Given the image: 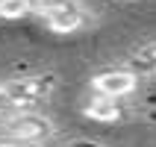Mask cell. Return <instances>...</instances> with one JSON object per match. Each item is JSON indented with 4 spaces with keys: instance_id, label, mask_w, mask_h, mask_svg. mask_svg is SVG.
<instances>
[{
    "instance_id": "cell-1",
    "label": "cell",
    "mask_w": 156,
    "mask_h": 147,
    "mask_svg": "<svg viewBox=\"0 0 156 147\" xmlns=\"http://www.w3.org/2000/svg\"><path fill=\"white\" fill-rule=\"evenodd\" d=\"M35 15L41 18V24L50 33H59V35H71L86 26V12L77 0H41Z\"/></svg>"
},
{
    "instance_id": "cell-2",
    "label": "cell",
    "mask_w": 156,
    "mask_h": 147,
    "mask_svg": "<svg viewBox=\"0 0 156 147\" xmlns=\"http://www.w3.org/2000/svg\"><path fill=\"white\" fill-rule=\"evenodd\" d=\"M3 88H6V94L15 100L18 109H27V106H33V103H38V100L53 94L56 77H53V74H30V77L9 79Z\"/></svg>"
},
{
    "instance_id": "cell-3",
    "label": "cell",
    "mask_w": 156,
    "mask_h": 147,
    "mask_svg": "<svg viewBox=\"0 0 156 147\" xmlns=\"http://www.w3.org/2000/svg\"><path fill=\"white\" fill-rule=\"evenodd\" d=\"M6 135L12 138H24V141H44L53 135V121L35 112H18L6 121Z\"/></svg>"
},
{
    "instance_id": "cell-4",
    "label": "cell",
    "mask_w": 156,
    "mask_h": 147,
    "mask_svg": "<svg viewBox=\"0 0 156 147\" xmlns=\"http://www.w3.org/2000/svg\"><path fill=\"white\" fill-rule=\"evenodd\" d=\"M139 88V77L136 71L127 68H109L91 77V91L94 94H106V97H127Z\"/></svg>"
},
{
    "instance_id": "cell-5",
    "label": "cell",
    "mask_w": 156,
    "mask_h": 147,
    "mask_svg": "<svg viewBox=\"0 0 156 147\" xmlns=\"http://www.w3.org/2000/svg\"><path fill=\"white\" fill-rule=\"evenodd\" d=\"M83 115L91 118V121H100V124H115L124 118V109L118 106V97H106V94H97L94 100H88L83 106Z\"/></svg>"
},
{
    "instance_id": "cell-6",
    "label": "cell",
    "mask_w": 156,
    "mask_h": 147,
    "mask_svg": "<svg viewBox=\"0 0 156 147\" xmlns=\"http://www.w3.org/2000/svg\"><path fill=\"white\" fill-rule=\"evenodd\" d=\"M41 0H0V18L3 21H21V18L33 15Z\"/></svg>"
},
{
    "instance_id": "cell-7",
    "label": "cell",
    "mask_w": 156,
    "mask_h": 147,
    "mask_svg": "<svg viewBox=\"0 0 156 147\" xmlns=\"http://www.w3.org/2000/svg\"><path fill=\"white\" fill-rule=\"evenodd\" d=\"M0 147H38L35 141H24V138H12V135H6V138L0 141Z\"/></svg>"
},
{
    "instance_id": "cell-8",
    "label": "cell",
    "mask_w": 156,
    "mask_h": 147,
    "mask_svg": "<svg viewBox=\"0 0 156 147\" xmlns=\"http://www.w3.org/2000/svg\"><path fill=\"white\" fill-rule=\"evenodd\" d=\"M65 147H103V144H97V141H88V138H77V141H68Z\"/></svg>"
},
{
    "instance_id": "cell-9",
    "label": "cell",
    "mask_w": 156,
    "mask_h": 147,
    "mask_svg": "<svg viewBox=\"0 0 156 147\" xmlns=\"http://www.w3.org/2000/svg\"><path fill=\"white\" fill-rule=\"evenodd\" d=\"M141 50H144V53H147V56H150V59L156 62V41H150V44H144V47H141Z\"/></svg>"
}]
</instances>
